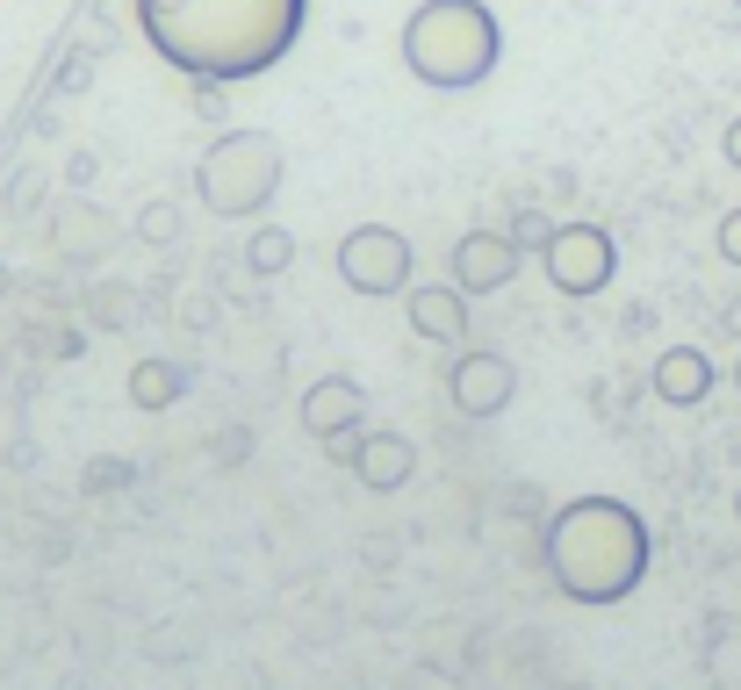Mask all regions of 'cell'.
Instances as JSON below:
<instances>
[{"mask_svg":"<svg viewBox=\"0 0 741 690\" xmlns=\"http://www.w3.org/2000/svg\"><path fill=\"white\" fill-rule=\"evenodd\" d=\"M548 273L569 288V296H591L604 288V273H612V244H604V230H562V238L548 244Z\"/></svg>","mask_w":741,"mask_h":690,"instance_id":"cell-6","label":"cell"},{"mask_svg":"<svg viewBox=\"0 0 741 690\" xmlns=\"http://www.w3.org/2000/svg\"><path fill=\"white\" fill-rule=\"evenodd\" d=\"M705 381H713V367H705L699 352H684V346H677L670 360L655 367V389L670 396V403H699V396H705Z\"/></svg>","mask_w":741,"mask_h":690,"instance_id":"cell-8","label":"cell"},{"mask_svg":"<svg viewBox=\"0 0 741 690\" xmlns=\"http://www.w3.org/2000/svg\"><path fill=\"white\" fill-rule=\"evenodd\" d=\"M274 180H281L274 137H231V144H217L202 159V194H209V209H223V217L260 209L267 194H274Z\"/></svg>","mask_w":741,"mask_h":690,"instance_id":"cell-4","label":"cell"},{"mask_svg":"<svg viewBox=\"0 0 741 690\" xmlns=\"http://www.w3.org/2000/svg\"><path fill=\"white\" fill-rule=\"evenodd\" d=\"M360 410V389H346V381H324V389L310 396V432H331L339 418H353Z\"/></svg>","mask_w":741,"mask_h":690,"instance_id":"cell-10","label":"cell"},{"mask_svg":"<svg viewBox=\"0 0 741 690\" xmlns=\"http://www.w3.org/2000/svg\"><path fill=\"white\" fill-rule=\"evenodd\" d=\"M728 159L741 166V122H734V130H728Z\"/></svg>","mask_w":741,"mask_h":690,"instance_id":"cell-14","label":"cell"},{"mask_svg":"<svg viewBox=\"0 0 741 690\" xmlns=\"http://www.w3.org/2000/svg\"><path fill=\"white\" fill-rule=\"evenodd\" d=\"M720 252H728V259H734V267H741V209H734V217H728V223H720Z\"/></svg>","mask_w":741,"mask_h":690,"instance_id":"cell-13","label":"cell"},{"mask_svg":"<svg viewBox=\"0 0 741 690\" xmlns=\"http://www.w3.org/2000/svg\"><path fill=\"white\" fill-rule=\"evenodd\" d=\"M397 460H403V447H397V439H382V447H374V468H368V474H374V482H397V474H403Z\"/></svg>","mask_w":741,"mask_h":690,"instance_id":"cell-12","label":"cell"},{"mask_svg":"<svg viewBox=\"0 0 741 690\" xmlns=\"http://www.w3.org/2000/svg\"><path fill=\"white\" fill-rule=\"evenodd\" d=\"M339 273L360 288V296H389V288H403V273H411V244H403L397 230L368 223V230H353V238L339 244Z\"/></svg>","mask_w":741,"mask_h":690,"instance_id":"cell-5","label":"cell"},{"mask_svg":"<svg viewBox=\"0 0 741 690\" xmlns=\"http://www.w3.org/2000/svg\"><path fill=\"white\" fill-rule=\"evenodd\" d=\"M504 273H511V252H504V244H461V281L468 288H497V281H504Z\"/></svg>","mask_w":741,"mask_h":690,"instance_id":"cell-9","label":"cell"},{"mask_svg":"<svg viewBox=\"0 0 741 690\" xmlns=\"http://www.w3.org/2000/svg\"><path fill=\"white\" fill-rule=\"evenodd\" d=\"M310 0H138V22L166 66L194 80H260L296 51Z\"/></svg>","mask_w":741,"mask_h":690,"instance_id":"cell-1","label":"cell"},{"mask_svg":"<svg viewBox=\"0 0 741 690\" xmlns=\"http://www.w3.org/2000/svg\"><path fill=\"white\" fill-rule=\"evenodd\" d=\"M453 396H461V410H504V396H511V367L504 360H490V352H468L461 367H453Z\"/></svg>","mask_w":741,"mask_h":690,"instance_id":"cell-7","label":"cell"},{"mask_svg":"<svg viewBox=\"0 0 741 690\" xmlns=\"http://www.w3.org/2000/svg\"><path fill=\"white\" fill-rule=\"evenodd\" d=\"M548 561H554V576H562L569 597L604 604V597L633 590V576H641V561H648V532H641V518H633L627 503L583 497V503H569V511L554 518Z\"/></svg>","mask_w":741,"mask_h":690,"instance_id":"cell-2","label":"cell"},{"mask_svg":"<svg viewBox=\"0 0 741 690\" xmlns=\"http://www.w3.org/2000/svg\"><path fill=\"white\" fill-rule=\"evenodd\" d=\"M403 58L432 87H475L497 66V22L482 0H425L403 22Z\"/></svg>","mask_w":741,"mask_h":690,"instance_id":"cell-3","label":"cell"},{"mask_svg":"<svg viewBox=\"0 0 741 690\" xmlns=\"http://www.w3.org/2000/svg\"><path fill=\"white\" fill-rule=\"evenodd\" d=\"M418 324L440 331V339H453V331H461V317H453V296H418Z\"/></svg>","mask_w":741,"mask_h":690,"instance_id":"cell-11","label":"cell"}]
</instances>
